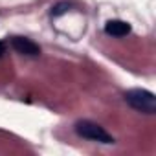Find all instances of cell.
<instances>
[{
	"label": "cell",
	"instance_id": "cell-1",
	"mask_svg": "<svg viewBox=\"0 0 156 156\" xmlns=\"http://www.w3.org/2000/svg\"><path fill=\"white\" fill-rule=\"evenodd\" d=\"M125 101L138 112L143 114H154L156 112V98L152 92L145 88H132L125 92Z\"/></svg>",
	"mask_w": 156,
	"mask_h": 156
},
{
	"label": "cell",
	"instance_id": "cell-2",
	"mask_svg": "<svg viewBox=\"0 0 156 156\" xmlns=\"http://www.w3.org/2000/svg\"><path fill=\"white\" fill-rule=\"evenodd\" d=\"M75 132L87 138V140H92V141H99V143H114V138L98 123L90 121V119H79L75 123Z\"/></svg>",
	"mask_w": 156,
	"mask_h": 156
},
{
	"label": "cell",
	"instance_id": "cell-3",
	"mask_svg": "<svg viewBox=\"0 0 156 156\" xmlns=\"http://www.w3.org/2000/svg\"><path fill=\"white\" fill-rule=\"evenodd\" d=\"M11 46L15 51L28 55V57H37L41 53L39 44H35L31 39H26V37H11Z\"/></svg>",
	"mask_w": 156,
	"mask_h": 156
},
{
	"label": "cell",
	"instance_id": "cell-4",
	"mask_svg": "<svg viewBox=\"0 0 156 156\" xmlns=\"http://www.w3.org/2000/svg\"><path fill=\"white\" fill-rule=\"evenodd\" d=\"M105 31L112 37H125L130 33V24H127L125 20H108L105 24Z\"/></svg>",
	"mask_w": 156,
	"mask_h": 156
},
{
	"label": "cell",
	"instance_id": "cell-5",
	"mask_svg": "<svg viewBox=\"0 0 156 156\" xmlns=\"http://www.w3.org/2000/svg\"><path fill=\"white\" fill-rule=\"evenodd\" d=\"M66 9H68V4H57V6L53 8L51 15H53V17H59V15H62V13H64Z\"/></svg>",
	"mask_w": 156,
	"mask_h": 156
},
{
	"label": "cell",
	"instance_id": "cell-6",
	"mask_svg": "<svg viewBox=\"0 0 156 156\" xmlns=\"http://www.w3.org/2000/svg\"><path fill=\"white\" fill-rule=\"evenodd\" d=\"M4 51H6V42H4V41H0V57H2Z\"/></svg>",
	"mask_w": 156,
	"mask_h": 156
}]
</instances>
